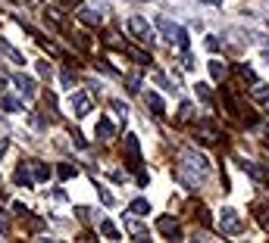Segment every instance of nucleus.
<instances>
[{
  "label": "nucleus",
  "instance_id": "ddd939ff",
  "mask_svg": "<svg viewBox=\"0 0 269 243\" xmlns=\"http://www.w3.org/2000/svg\"><path fill=\"white\" fill-rule=\"evenodd\" d=\"M0 53H4V56H7L10 63H25V59H22V53H19L16 47H10V44H7L4 37H0Z\"/></svg>",
  "mask_w": 269,
  "mask_h": 243
},
{
  "label": "nucleus",
  "instance_id": "a211bd4d",
  "mask_svg": "<svg viewBox=\"0 0 269 243\" xmlns=\"http://www.w3.org/2000/svg\"><path fill=\"white\" fill-rule=\"evenodd\" d=\"M100 234H103L106 240H122V237H119V231H116V225H113V221H100Z\"/></svg>",
  "mask_w": 269,
  "mask_h": 243
},
{
  "label": "nucleus",
  "instance_id": "20e7f679",
  "mask_svg": "<svg viewBox=\"0 0 269 243\" xmlns=\"http://www.w3.org/2000/svg\"><path fill=\"white\" fill-rule=\"evenodd\" d=\"M219 225H222V231H225V234H235V231H241V215H238L235 209H222Z\"/></svg>",
  "mask_w": 269,
  "mask_h": 243
},
{
  "label": "nucleus",
  "instance_id": "f3484780",
  "mask_svg": "<svg viewBox=\"0 0 269 243\" xmlns=\"http://www.w3.org/2000/svg\"><path fill=\"white\" fill-rule=\"evenodd\" d=\"M28 166H31L34 181H47V178H50V169H47V166H41V162H28Z\"/></svg>",
  "mask_w": 269,
  "mask_h": 243
},
{
  "label": "nucleus",
  "instance_id": "c756f323",
  "mask_svg": "<svg viewBox=\"0 0 269 243\" xmlns=\"http://www.w3.org/2000/svg\"><path fill=\"white\" fill-rule=\"evenodd\" d=\"M238 75H241V78H247V81H257V75H254V69H250V66H238Z\"/></svg>",
  "mask_w": 269,
  "mask_h": 243
},
{
  "label": "nucleus",
  "instance_id": "4c0bfd02",
  "mask_svg": "<svg viewBox=\"0 0 269 243\" xmlns=\"http://www.w3.org/2000/svg\"><path fill=\"white\" fill-rule=\"evenodd\" d=\"M263 59H266V63H269V53H263Z\"/></svg>",
  "mask_w": 269,
  "mask_h": 243
},
{
  "label": "nucleus",
  "instance_id": "aec40b11",
  "mask_svg": "<svg viewBox=\"0 0 269 243\" xmlns=\"http://www.w3.org/2000/svg\"><path fill=\"white\" fill-rule=\"evenodd\" d=\"M0 109H7V112H19V109H22V103H19V100H13V97H0Z\"/></svg>",
  "mask_w": 269,
  "mask_h": 243
},
{
  "label": "nucleus",
  "instance_id": "4be33fe9",
  "mask_svg": "<svg viewBox=\"0 0 269 243\" xmlns=\"http://www.w3.org/2000/svg\"><path fill=\"white\" fill-rule=\"evenodd\" d=\"M194 94H198V97H201V100H204L207 106L213 103V97H210V88H207V85H198V88H194Z\"/></svg>",
  "mask_w": 269,
  "mask_h": 243
},
{
  "label": "nucleus",
  "instance_id": "6e6552de",
  "mask_svg": "<svg viewBox=\"0 0 269 243\" xmlns=\"http://www.w3.org/2000/svg\"><path fill=\"white\" fill-rule=\"evenodd\" d=\"M250 97L260 103V106H269V85H260V81H254V91Z\"/></svg>",
  "mask_w": 269,
  "mask_h": 243
},
{
  "label": "nucleus",
  "instance_id": "e433bc0d",
  "mask_svg": "<svg viewBox=\"0 0 269 243\" xmlns=\"http://www.w3.org/2000/svg\"><path fill=\"white\" fill-rule=\"evenodd\" d=\"M4 150H7V140H0V156H4Z\"/></svg>",
  "mask_w": 269,
  "mask_h": 243
},
{
  "label": "nucleus",
  "instance_id": "cd10ccee",
  "mask_svg": "<svg viewBox=\"0 0 269 243\" xmlns=\"http://www.w3.org/2000/svg\"><path fill=\"white\" fill-rule=\"evenodd\" d=\"M219 47H222L219 37H216V34H207V50H210V53H219Z\"/></svg>",
  "mask_w": 269,
  "mask_h": 243
},
{
  "label": "nucleus",
  "instance_id": "dca6fc26",
  "mask_svg": "<svg viewBox=\"0 0 269 243\" xmlns=\"http://www.w3.org/2000/svg\"><path fill=\"white\" fill-rule=\"evenodd\" d=\"M129 212H132V215H147V212H150V202H147V199H132V202H129Z\"/></svg>",
  "mask_w": 269,
  "mask_h": 243
},
{
  "label": "nucleus",
  "instance_id": "bb28decb",
  "mask_svg": "<svg viewBox=\"0 0 269 243\" xmlns=\"http://www.w3.org/2000/svg\"><path fill=\"white\" fill-rule=\"evenodd\" d=\"M153 78H157V85H160V88H163V91H169V94H172V91H175V88H172V85H169V78H166V75H163V72H157V75H153Z\"/></svg>",
  "mask_w": 269,
  "mask_h": 243
},
{
  "label": "nucleus",
  "instance_id": "1a4fd4ad",
  "mask_svg": "<svg viewBox=\"0 0 269 243\" xmlns=\"http://www.w3.org/2000/svg\"><path fill=\"white\" fill-rule=\"evenodd\" d=\"M144 103L153 109V115H163V112H166V106H163L160 94H153V91H147V94H144Z\"/></svg>",
  "mask_w": 269,
  "mask_h": 243
},
{
  "label": "nucleus",
  "instance_id": "ea45409f",
  "mask_svg": "<svg viewBox=\"0 0 269 243\" xmlns=\"http://www.w3.org/2000/svg\"><path fill=\"white\" fill-rule=\"evenodd\" d=\"M266 4H269V0H266Z\"/></svg>",
  "mask_w": 269,
  "mask_h": 243
},
{
  "label": "nucleus",
  "instance_id": "7ed1b4c3",
  "mask_svg": "<svg viewBox=\"0 0 269 243\" xmlns=\"http://www.w3.org/2000/svg\"><path fill=\"white\" fill-rule=\"evenodd\" d=\"M122 147H125V159H129V166H132V169H141V144H138V137L129 134V137L122 140Z\"/></svg>",
  "mask_w": 269,
  "mask_h": 243
},
{
  "label": "nucleus",
  "instance_id": "b1692460",
  "mask_svg": "<svg viewBox=\"0 0 269 243\" xmlns=\"http://www.w3.org/2000/svg\"><path fill=\"white\" fill-rule=\"evenodd\" d=\"M110 106H113V112H116L119 118H125V115H129V106H125V103H119V100H110Z\"/></svg>",
  "mask_w": 269,
  "mask_h": 243
},
{
  "label": "nucleus",
  "instance_id": "6ab92c4d",
  "mask_svg": "<svg viewBox=\"0 0 269 243\" xmlns=\"http://www.w3.org/2000/svg\"><path fill=\"white\" fill-rule=\"evenodd\" d=\"M210 75H213V81H222V78H225V63L213 59V63H210Z\"/></svg>",
  "mask_w": 269,
  "mask_h": 243
},
{
  "label": "nucleus",
  "instance_id": "f03ea898",
  "mask_svg": "<svg viewBox=\"0 0 269 243\" xmlns=\"http://www.w3.org/2000/svg\"><path fill=\"white\" fill-rule=\"evenodd\" d=\"M129 31L135 34V40H141V44H153V28L141 16H132L129 19Z\"/></svg>",
  "mask_w": 269,
  "mask_h": 243
},
{
  "label": "nucleus",
  "instance_id": "7c9ffc66",
  "mask_svg": "<svg viewBox=\"0 0 269 243\" xmlns=\"http://www.w3.org/2000/svg\"><path fill=\"white\" fill-rule=\"evenodd\" d=\"M182 66H185L188 72H191V69H194V56H191L188 50H185V56H182Z\"/></svg>",
  "mask_w": 269,
  "mask_h": 243
},
{
  "label": "nucleus",
  "instance_id": "4468645a",
  "mask_svg": "<svg viewBox=\"0 0 269 243\" xmlns=\"http://www.w3.org/2000/svg\"><path fill=\"white\" fill-rule=\"evenodd\" d=\"M16 184H19V187H31V184H34V175L28 172V166H19V169H16Z\"/></svg>",
  "mask_w": 269,
  "mask_h": 243
},
{
  "label": "nucleus",
  "instance_id": "5701e85b",
  "mask_svg": "<svg viewBox=\"0 0 269 243\" xmlns=\"http://www.w3.org/2000/svg\"><path fill=\"white\" fill-rule=\"evenodd\" d=\"M125 225H129V231L135 234V240H144V237H147V231H144V228H141L138 221H125Z\"/></svg>",
  "mask_w": 269,
  "mask_h": 243
},
{
  "label": "nucleus",
  "instance_id": "473e14b6",
  "mask_svg": "<svg viewBox=\"0 0 269 243\" xmlns=\"http://www.w3.org/2000/svg\"><path fill=\"white\" fill-rule=\"evenodd\" d=\"M94 66H97V69H100V72H103V75H116V72H113V69H110V66H106V63H103V59H97V63H94Z\"/></svg>",
  "mask_w": 269,
  "mask_h": 243
},
{
  "label": "nucleus",
  "instance_id": "423d86ee",
  "mask_svg": "<svg viewBox=\"0 0 269 243\" xmlns=\"http://www.w3.org/2000/svg\"><path fill=\"white\" fill-rule=\"evenodd\" d=\"M157 228H160L169 240H182V231H178V225H175L169 215H160V218H157Z\"/></svg>",
  "mask_w": 269,
  "mask_h": 243
},
{
  "label": "nucleus",
  "instance_id": "58836bf2",
  "mask_svg": "<svg viewBox=\"0 0 269 243\" xmlns=\"http://www.w3.org/2000/svg\"><path fill=\"white\" fill-rule=\"evenodd\" d=\"M266 147H269V140H266Z\"/></svg>",
  "mask_w": 269,
  "mask_h": 243
},
{
  "label": "nucleus",
  "instance_id": "c9c22d12",
  "mask_svg": "<svg viewBox=\"0 0 269 243\" xmlns=\"http://www.w3.org/2000/svg\"><path fill=\"white\" fill-rule=\"evenodd\" d=\"M201 4H210V7H222V0H201Z\"/></svg>",
  "mask_w": 269,
  "mask_h": 243
},
{
  "label": "nucleus",
  "instance_id": "c85d7f7f",
  "mask_svg": "<svg viewBox=\"0 0 269 243\" xmlns=\"http://www.w3.org/2000/svg\"><path fill=\"white\" fill-rule=\"evenodd\" d=\"M141 91V78L138 75H129V94H138Z\"/></svg>",
  "mask_w": 269,
  "mask_h": 243
},
{
  "label": "nucleus",
  "instance_id": "9b49d317",
  "mask_svg": "<svg viewBox=\"0 0 269 243\" xmlns=\"http://www.w3.org/2000/svg\"><path fill=\"white\" fill-rule=\"evenodd\" d=\"M97 137H100V140H113V121H110L106 115L97 118Z\"/></svg>",
  "mask_w": 269,
  "mask_h": 243
},
{
  "label": "nucleus",
  "instance_id": "f8f14e48",
  "mask_svg": "<svg viewBox=\"0 0 269 243\" xmlns=\"http://www.w3.org/2000/svg\"><path fill=\"white\" fill-rule=\"evenodd\" d=\"M79 19H82V22H88V25H100V19H103V16H100L94 7H82V10H79Z\"/></svg>",
  "mask_w": 269,
  "mask_h": 243
},
{
  "label": "nucleus",
  "instance_id": "9d476101",
  "mask_svg": "<svg viewBox=\"0 0 269 243\" xmlns=\"http://www.w3.org/2000/svg\"><path fill=\"white\" fill-rule=\"evenodd\" d=\"M157 28H160V34L166 40H172V34L178 31V25H172V19H166V16H157Z\"/></svg>",
  "mask_w": 269,
  "mask_h": 243
},
{
  "label": "nucleus",
  "instance_id": "39448f33",
  "mask_svg": "<svg viewBox=\"0 0 269 243\" xmlns=\"http://www.w3.org/2000/svg\"><path fill=\"white\" fill-rule=\"evenodd\" d=\"M13 85H16V91H19L22 97H28V100L34 97V81H31L28 75H22V72H19V75H13Z\"/></svg>",
  "mask_w": 269,
  "mask_h": 243
},
{
  "label": "nucleus",
  "instance_id": "0eeeda50",
  "mask_svg": "<svg viewBox=\"0 0 269 243\" xmlns=\"http://www.w3.org/2000/svg\"><path fill=\"white\" fill-rule=\"evenodd\" d=\"M69 106L75 109V115H79V118H82V115H88V109H91V100H88L85 94H72V100H69Z\"/></svg>",
  "mask_w": 269,
  "mask_h": 243
},
{
  "label": "nucleus",
  "instance_id": "412c9836",
  "mask_svg": "<svg viewBox=\"0 0 269 243\" xmlns=\"http://www.w3.org/2000/svg\"><path fill=\"white\" fill-rule=\"evenodd\" d=\"M175 44H178L182 50H188V44H191V37H188V31H185V28H178V31H175Z\"/></svg>",
  "mask_w": 269,
  "mask_h": 243
},
{
  "label": "nucleus",
  "instance_id": "f257e3e1",
  "mask_svg": "<svg viewBox=\"0 0 269 243\" xmlns=\"http://www.w3.org/2000/svg\"><path fill=\"white\" fill-rule=\"evenodd\" d=\"M178 172H194L198 181H207V178H210V162H207V156H201V153H194V150H185Z\"/></svg>",
  "mask_w": 269,
  "mask_h": 243
},
{
  "label": "nucleus",
  "instance_id": "393cba45",
  "mask_svg": "<svg viewBox=\"0 0 269 243\" xmlns=\"http://www.w3.org/2000/svg\"><path fill=\"white\" fill-rule=\"evenodd\" d=\"M97 196H100V202H103V206H113V193H110L106 187H100V184H97Z\"/></svg>",
  "mask_w": 269,
  "mask_h": 243
},
{
  "label": "nucleus",
  "instance_id": "2f4dec72",
  "mask_svg": "<svg viewBox=\"0 0 269 243\" xmlns=\"http://www.w3.org/2000/svg\"><path fill=\"white\" fill-rule=\"evenodd\" d=\"M38 75H41V78H50V63H38Z\"/></svg>",
  "mask_w": 269,
  "mask_h": 243
},
{
  "label": "nucleus",
  "instance_id": "2eb2a0df",
  "mask_svg": "<svg viewBox=\"0 0 269 243\" xmlns=\"http://www.w3.org/2000/svg\"><path fill=\"white\" fill-rule=\"evenodd\" d=\"M122 53H125L129 59H135L138 66H147V63H150V56H147L144 50H135V47H122Z\"/></svg>",
  "mask_w": 269,
  "mask_h": 243
},
{
  "label": "nucleus",
  "instance_id": "f704fd0d",
  "mask_svg": "<svg viewBox=\"0 0 269 243\" xmlns=\"http://www.w3.org/2000/svg\"><path fill=\"white\" fill-rule=\"evenodd\" d=\"M13 212H16V215H25V212H28V209H25V206H22V202H13Z\"/></svg>",
  "mask_w": 269,
  "mask_h": 243
},
{
  "label": "nucleus",
  "instance_id": "72a5a7b5",
  "mask_svg": "<svg viewBox=\"0 0 269 243\" xmlns=\"http://www.w3.org/2000/svg\"><path fill=\"white\" fill-rule=\"evenodd\" d=\"M191 112H194V109H191V103H182V118H191Z\"/></svg>",
  "mask_w": 269,
  "mask_h": 243
},
{
  "label": "nucleus",
  "instance_id": "a878e982",
  "mask_svg": "<svg viewBox=\"0 0 269 243\" xmlns=\"http://www.w3.org/2000/svg\"><path fill=\"white\" fill-rule=\"evenodd\" d=\"M57 175H60L63 181H66V178H75V166H66V162H63V166L57 169Z\"/></svg>",
  "mask_w": 269,
  "mask_h": 243
}]
</instances>
